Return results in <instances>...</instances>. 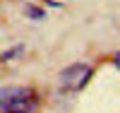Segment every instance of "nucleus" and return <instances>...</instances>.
I'll return each mask as SVG.
<instances>
[{"label": "nucleus", "instance_id": "nucleus-1", "mask_svg": "<svg viewBox=\"0 0 120 113\" xmlns=\"http://www.w3.org/2000/svg\"><path fill=\"white\" fill-rule=\"evenodd\" d=\"M36 104H38L36 91L29 87L0 89V113H34Z\"/></svg>", "mask_w": 120, "mask_h": 113}, {"label": "nucleus", "instance_id": "nucleus-2", "mask_svg": "<svg viewBox=\"0 0 120 113\" xmlns=\"http://www.w3.org/2000/svg\"><path fill=\"white\" fill-rule=\"evenodd\" d=\"M94 70L91 65L86 63H75V65H67L63 72H60V87L67 89V91H79L89 84V79H91Z\"/></svg>", "mask_w": 120, "mask_h": 113}, {"label": "nucleus", "instance_id": "nucleus-3", "mask_svg": "<svg viewBox=\"0 0 120 113\" xmlns=\"http://www.w3.org/2000/svg\"><path fill=\"white\" fill-rule=\"evenodd\" d=\"M24 15L29 19H36V22H41V19H46V10L36 7V5H24Z\"/></svg>", "mask_w": 120, "mask_h": 113}, {"label": "nucleus", "instance_id": "nucleus-4", "mask_svg": "<svg viewBox=\"0 0 120 113\" xmlns=\"http://www.w3.org/2000/svg\"><path fill=\"white\" fill-rule=\"evenodd\" d=\"M17 53H22V46H15L12 51H7V53H3V60H12Z\"/></svg>", "mask_w": 120, "mask_h": 113}, {"label": "nucleus", "instance_id": "nucleus-5", "mask_svg": "<svg viewBox=\"0 0 120 113\" xmlns=\"http://www.w3.org/2000/svg\"><path fill=\"white\" fill-rule=\"evenodd\" d=\"M113 63H115V67H118V70H120V51H118V53H115V55H113Z\"/></svg>", "mask_w": 120, "mask_h": 113}, {"label": "nucleus", "instance_id": "nucleus-6", "mask_svg": "<svg viewBox=\"0 0 120 113\" xmlns=\"http://www.w3.org/2000/svg\"><path fill=\"white\" fill-rule=\"evenodd\" d=\"M46 3L51 5V7H60V3H55V0H46Z\"/></svg>", "mask_w": 120, "mask_h": 113}]
</instances>
